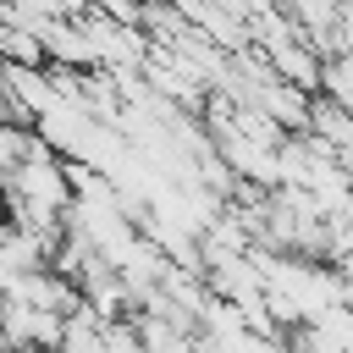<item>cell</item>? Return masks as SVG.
<instances>
[{
	"mask_svg": "<svg viewBox=\"0 0 353 353\" xmlns=\"http://www.w3.org/2000/svg\"><path fill=\"white\" fill-rule=\"evenodd\" d=\"M0 353H61V347H39V342H22V347H0Z\"/></svg>",
	"mask_w": 353,
	"mask_h": 353,
	"instance_id": "2",
	"label": "cell"
},
{
	"mask_svg": "<svg viewBox=\"0 0 353 353\" xmlns=\"http://www.w3.org/2000/svg\"><path fill=\"white\" fill-rule=\"evenodd\" d=\"M33 143H39V138H33V132H28L22 121H0V176H6L11 165H22Z\"/></svg>",
	"mask_w": 353,
	"mask_h": 353,
	"instance_id": "1",
	"label": "cell"
}]
</instances>
